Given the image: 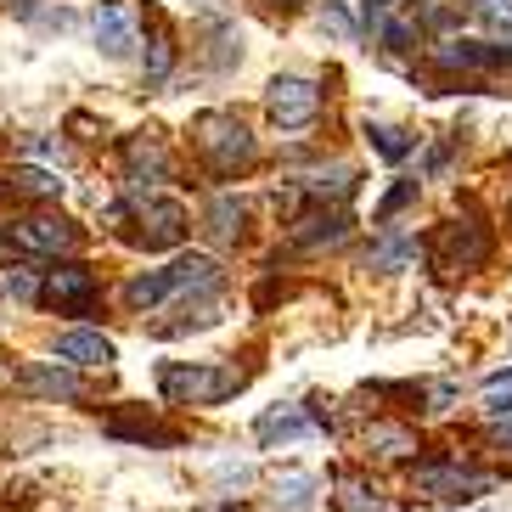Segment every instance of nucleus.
<instances>
[{
    "label": "nucleus",
    "instance_id": "cd10ccee",
    "mask_svg": "<svg viewBox=\"0 0 512 512\" xmlns=\"http://www.w3.org/2000/svg\"><path fill=\"white\" fill-rule=\"evenodd\" d=\"M304 490H310V479H287V501L293 507H304Z\"/></svg>",
    "mask_w": 512,
    "mask_h": 512
},
{
    "label": "nucleus",
    "instance_id": "a211bd4d",
    "mask_svg": "<svg viewBox=\"0 0 512 512\" xmlns=\"http://www.w3.org/2000/svg\"><path fill=\"white\" fill-rule=\"evenodd\" d=\"M332 490H338V512H377L383 507V501H377V484H366L361 473H338Z\"/></svg>",
    "mask_w": 512,
    "mask_h": 512
},
{
    "label": "nucleus",
    "instance_id": "4468645a",
    "mask_svg": "<svg viewBox=\"0 0 512 512\" xmlns=\"http://www.w3.org/2000/svg\"><path fill=\"white\" fill-rule=\"evenodd\" d=\"M439 62L445 68H501L512 62L507 46H479V40H456V46H439Z\"/></svg>",
    "mask_w": 512,
    "mask_h": 512
},
{
    "label": "nucleus",
    "instance_id": "6e6552de",
    "mask_svg": "<svg viewBox=\"0 0 512 512\" xmlns=\"http://www.w3.org/2000/svg\"><path fill=\"white\" fill-rule=\"evenodd\" d=\"M136 242L141 248H175V242L186 237V209L175 203V197H152V203H141L136 209Z\"/></svg>",
    "mask_w": 512,
    "mask_h": 512
},
{
    "label": "nucleus",
    "instance_id": "dca6fc26",
    "mask_svg": "<svg viewBox=\"0 0 512 512\" xmlns=\"http://www.w3.org/2000/svg\"><path fill=\"white\" fill-rule=\"evenodd\" d=\"M152 23V57H147V79L158 85V79H169V68H175V34H169V17L164 12H147Z\"/></svg>",
    "mask_w": 512,
    "mask_h": 512
},
{
    "label": "nucleus",
    "instance_id": "f03ea898",
    "mask_svg": "<svg viewBox=\"0 0 512 512\" xmlns=\"http://www.w3.org/2000/svg\"><path fill=\"white\" fill-rule=\"evenodd\" d=\"M242 383H248V377H242L237 366H209V361L158 366V389H164V400H175V406H220V400H231Z\"/></svg>",
    "mask_w": 512,
    "mask_h": 512
},
{
    "label": "nucleus",
    "instance_id": "7ed1b4c3",
    "mask_svg": "<svg viewBox=\"0 0 512 512\" xmlns=\"http://www.w3.org/2000/svg\"><path fill=\"white\" fill-rule=\"evenodd\" d=\"M484 259H490V231L479 220H451V226H439L434 237V265L445 276L456 271H479Z\"/></svg>",
    "mask_w": 512,
    "mask_h": 512
},
{
    "label": "nucleus",
    "instance_id": "4be33fe9",
    "mask_svg": "<svg viewBox=\"0 0 512 512\" xmlns=\"http://www.w3.org/2000/svg\"><path fill=\"white\" fill-rule=\"evenodd\" d=\"M0 293H6V299H23V304H34V299H40V276H34L29 265H12V276L0 282Z\"/></svg>",
    "mask_w": 512,
    "mask_h": 512
},
{
    "label": "nucleus",
    "instance_id": "412c9836",
    "mask_svg": "<svg viewBox=\"0 0 512 512\" xmlns=\"http://www.w3.org/2000/svg\"><path fill=\"white\" fill-rule=\"evenodd\" d=\"M304 428H310V417H304V411H271V417H259V439H265V445H271V439H293V434H304Z\"/></svg>",
    "mask_w": 512,
    "mask_h": 512
},
{
    "label": "nucleus",
    "instance_id": "f8f14e48",
    "mask_svg": "<svg viewBox=\"0 0 512 512\" xmlns=\"http://www.w3.org/2000/svg\"><path fill=\"white\" fill-rule=\"evenodd\" d=\"M17 389L23 394H40V400H74L79 394V377L74 372H62V366H23L17 372Z\"/></svg>",
    "mask_w": 512,
    "mask_h": 512
},
{
    "label": "nucleus",
    "instance_id": "423d86ee",
    "mask_svg": "<svg viewBox=\"0 0 512 512\" xmlns=\"http://www.w3.org/2000/svg\"><path fill=\"white\" fill-rule=\"evenodd\" d=\"M265 107H271V119L282 124V130H304V124L321 113V91L310 85V79H271V96H265Z\"/></svg>",
    "mask_w": 512,
    "mask_h": 512
},
{
    "label": "nucleus",
    "instance_id": "9b49d317",
    "mask_svg": "<svg viewBox=\"0 0 512 512\" xmlns=\"http://www.w3.org/2000/svg\"><path fill=\"white\" fill-rule=\"evenodd\" d=\"M51 197H62V181L51 169H12L0 181V203H51Z\"/></svg>",
    "mask_w": 512,
    "mask_h": 512
},
{
    "label": "nucleus",
    "instance_id": "39448f33",
    "mask_svg": "<svg viewBox=\"0 0 512 512\" xmlns=\"http://www.w3.org/2000/svg\"><path fill=\"white\" fill-rule=\"evenodd\" d=\"M96 271H85V265H57V271H46V282H40V299L51 304V310H62V316H85L96 304Z\"/></svg>",
    "mask_w": 512,
    "mask_h": 512
},
{
    "label": "nucleus",
    "instance_id": "5701e85b",
    "mask_svg": "<svg viewBox=\"0 0 512 512\" xmlns=\"http://www.w3.org/2000/svg\"><path fill=\"white\" fill-rule=\"evenodd\" d=\"M372 445L383 456H411L417 451V434H411V428H372Z\"/></svg>",
    "mask_w": 512,
    "mask_h": 512
},
{
    "label": "nucleus",
    "instance_id": "20e7f679",
    "mask_svg": "<svg viewBox=\"0 0 512 512\" xmlns=\"http://www.w3.org/2000/svg\"><path fill=\"white\" fill-rule=\"evenodd\" d=\"M484 473H473V467L462 462H422L417 473H411V490H417L422 501H473L484 496Z\"/></svg>",
    "mask_w": 512,
    "mask_h": 512
},
{
    "label": "nucleus",
    "instance_id": "2eb2a0df",
    "mask_svg": "<svg viewBox=\"0 0 512 512\" xmlns=\"http://www.w3.org/2000/svg\"><path fill=\"white\" fill-rule=\"evenodd\" d=\"M107 434L113 439H141V445H175V428H158L152 417H141V411H119V417H107Z\"/></svg>",
    "mask_w": 512,
    "mask_h": 512
},
{
    "label": "nucleus",
    "instance_id": "c756f323",
    "mask_svg": "<svg viewBox=\"0 0 512 512\" xmlns=\"http://www.w3.org/2000/svg\"><path fill=\"white\" fill-rule=\"evenodd\" d=\"M484 6H512V0H484Z\"/></svg>",
    "mask_w": 512,
    "mask_h": 512
},
{
    "label": "nucleus",
    "instance_id": "b1692460",
    "mask_svg": "<svg viewBox=\"0 0 512 512\" xmlns=\"http://www.w3.org/2000/svg\"><path fill=\"white\" fill-rule=\"evenodd\" d=\"M484 411H496V417L512 411V372H496L490 383H484Z\"/></svg>",
    "mask_w": 512,
    "mask_h": 512
},
{
    "label": "nucleus",
    "instance_id": "c85d7f7f",
    "mask_svg": "<svg viewBox=\"0 0 512 512\" xmlns=\"http://www.w3.org/2000/svg\"><path fill=\"white\" fill-rule=\"evenodd\" d=\"M327 23H332V29H338V34H349V17L338 12V6H332V0H327Z\"/></svg>",
    "mask_w": 512,
    "mask_h": 512
},
{
    "label": "nucleus",
    "instance_id": "0eeeda50",
    "mask_svg": "<svg viewBox=\"0 0 512 512\" xmlns=\"http://www.w3.org/2000/svg\"><path fill=\"white\" fill-rule=\"evenodd\" d=\"M17 242L29 248V254H74L85 231L68 220V214H23L17 220Z\"/></svg>",
    "mask_w": 512,
    "mask_h": 512
},
{
    "label": "nucleus",
    "instance_id": "ddd939ff",
    "mask_svg": "<svg viewBox=\"0 0 512 512\" xmlns=\"http://www.w3.org/2000/svg\"><path fill=\"white\" fill-rule=\"evenodd\" d=\"M57 361H68V366H107L113 361V344H107L102 332H62L57 338Z\"/></svg>",
    "mask_w": 512,
    "mask_h": 512
},
{
    "label": "nucleus",
    "instance_id": "1a4fd4ad",
    "mask_svg": "<svg viewBox=\"0 0 512 512\" xmlns=\"http://www.w3.org/2000/svg\"><path fill=\"white\" fill-rule=\"evenodd\" d=\"M91 29H96V46L107 57H130V46H136V12L124 0H102L91 17Z\"/></svg>",
    "mask_w": 512,
    "mask_h": 512
},
{
    "label": "nucleus",
    "instance_id": "393cba45",
    "mask_svg": "<svg viewBox=\"0 0 512 512\" xmlns=\"http://www.w3.org/2000/svg\"><path fill=\"white\" fill-rule=\"evenodd\" d=\"M372 141H377V152H383V158H394V164H400V158L411 152L406 130H394V124H377V130H372Z\"/></svg>",
    "mask_w": 512,
    "mask_h": 512
},
{
    "label": "nucleus",
    "instance_id": "7c9ffc66",
    "mask_svg": "<svg viewBox=\"0 0 512 512\" xmlns=\"http://www.w3.org/2000/svg\"><path fill=\"white\" fill-rule=\"evenodd\" d=\"M276 6H299V0H276Z\"/></svg>",
    "mask_w": 512,
    "mask_h": 512
},
{
    "label": "nucleus",
    "instance_id": "f257e3e1",
    "mask_svg": "<svg viewBox=\"0 0 512 512\" xmlns=\"http://www.w3.org/2000/svg\"><path fill=\"white\" fill-rule=\"evenodd\" d=\"M192 147L214 175H237V169H248L259 158L254 130H248L237 113H197L192 119Z\"/></svg>",
    "mask_w": 512,
    "mask_h": 512
},
{
    "label": "nucleus",
    "instance_id": "473e14b6",
    "mask_svg": "<svg viewBox=\"0 0 512 512\" xmlns=\"http://www.w3.org/2000/svg\"><path fill=\"white\" fill-rule=\"evenodd\" d=\"M226 512H237V507H226Z\"/></svg>",
    "mask_w": 512,
    "mask_h": 512
},
{
    "label": "nucleus",
    "instance_id": "6ab92c4d",
    "mask_svg": "<svg viewBox=\"0 0 512 512\" xmlns=\"http://www.w3.org/2000/svg\"><path fill=\"white\" fill-rule=\"evenodd\" d=\"M344 231H349V214L344 209L310 214V220H304V231H299V242H304V248H316V242H344Z\"/></svg>",
    "mask_w": 512,
    "mask_h": 512
},
{
    "label": "nucleus",
    "instance_id": "f3484780",
    "mask_svg": "<svg viewBox=\"0 0 512 512\" xmlns=\"http://www.w3.org/2000/svg\"><path fill=\"white\" fill-rule=\"evenodd\" d=\"M175 293V276L169 271H141V276H130V287H124V304L130 310H152L158 299H169Z\"/></svg>",
    "mask_w": 512,
    "mask_h": 512
},
{
    "label": "nucleus",
    "instance_id": "bb28decb",
    "mask_svg": "<svg viewBox=\"0 0 512 512\" xmlns=\"http://www.w3.org/2000/svg\"><path fill=\"white\" fill-rule=\"evenodd\" d=\"M411 197H417V181H406V186H394V192H389V203H383V220H389L394 209H406Z\"/></svg>",
    "mask_w": 512,
    "mask_h": 512
},
{
    "label": "nucleus",
    "instance_id": "2f4dec72",
    "mask_svg": "<svg viewBox=\"0 0 512 512\" xmlns=\"http://www.w3.org/2000/svg\"><path fill=\"white\" fill-rule=\"evenodd\" d=\"M507 445H512V428H507Z\"/></svg>",
    "mask_w": 512,
    "mask_h": 512
},
{
    "label": "nucleus",
    "instance_id": "aec40b11",
    "mask_svg": "<svg viewBox=\"0 0 512 512\" xmlns=\"http://www.w3.org/2000/svg\"><path fill=\"white\" fill-rule=\"evenodd\" d=\"M209 231H214L220 242H237V237H242V203H237V197H214Z\"/></svg>",
    "mask_w": 512,
    "mask_h": 512
},
{
    "label": "nucleus",
    "instance_id": "9d476101",
    "mask_svg": "<svg viewBox=\"0 0 512 512\" xmlns=\"http://www.w3.org/2000/svg\"><path fill=\"white\" fill-rule=\"evenodd\" d=\"M124 169H130V181L152 186V181H164L169 175V147L158 130H141V136L124 141Z\"/></svg>",
    "mask_w": 512,
    "mask_h": 512
},
{
    "label": "nucleus",
    "instance_id": "a878e982",
    "mask_svg": "<svg viewBox=\"0 0 512 512\" xmlns=\"http://www.w3.org/2000/svg\"><path fill=\"white\" fill-rule=\"evenodd\" d=\"M310 192H327V175H321V181H310ZM332 192H338V197H349V192H355V169H332Z\"/></svg>",
    "mask_w": 512,
    "mask_h": 512
}]
</instances>
